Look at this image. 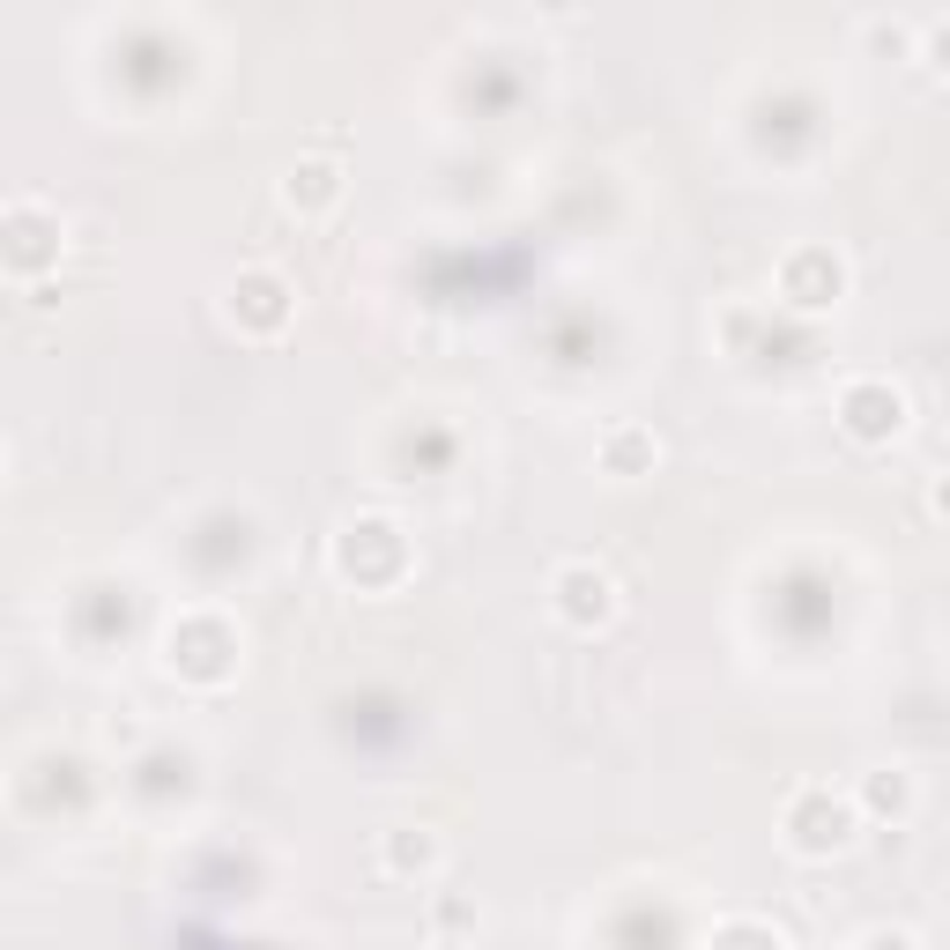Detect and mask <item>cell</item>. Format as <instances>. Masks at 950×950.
Masks as SVG:
<instances>
[{
    "mask_svg": "<svg viewBox=\"0 0 950 950\" xmlns=\"http://www.w3.org/2000/svg\"><path fill=\"white\" fill-rule=\"evenodd\" d=\"M335 179H342L335 164H297V171H290V208H297V201H305V208H327V201H335Z\"/></svg>",
    "mask_w": 950,
    "mask_h": 950,
    "instance_id": "6da1fadb",
    "label": "cell"
},
{
    "mask_svg": "<svg viewBox=\"0 0 950 950\" xmlns=\"http://www.w3.org/2000/svg\"><path fill=\"white\" fill-rule=\"evenodd\" d=\"M0 468H8V446H0Z\"/></svg>",
    "mask_w": 950,
    "mask_h": 950,
    "instance_id": "7a4b0ae2",
    "label": "cell"
}]
</instances>
